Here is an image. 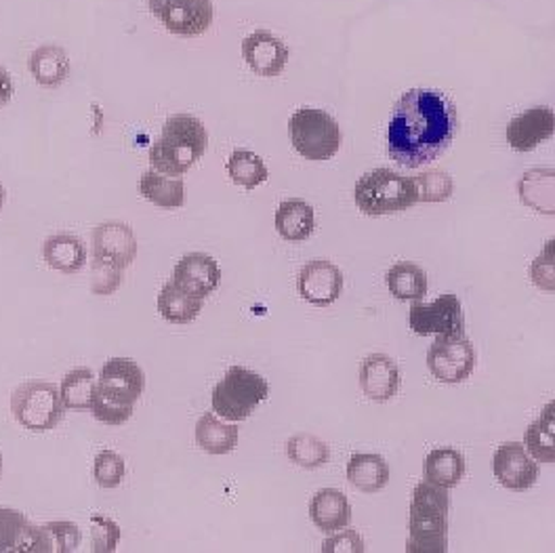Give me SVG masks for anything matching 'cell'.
Wrapping results in <instances>:
<instances>
[{"instance_id": "1", "label": "cell", "mask_w": 555, "mask_h": 553, "mask_svg": "<svg viewBox=\"0 0 555 553\" xmlns=\"http://www.w3.org/2000/svg\"><path fill=\"white\" fill-rule=\"evenodd\" d=\"M456 131L459 116L451 100L438 89L418 87L406 91L393 107L385 147L396 165L418 169L440 158Z\"/></svg>"}, {"instance_id": "2", "label": "cell", "mask_w": 555, "mask_h": 553, "mask_svg": "<svg viewBox=\"0 0 555 553\" xmlns=\"http://www.w3.org/2000/svg\"><path fill=\"white\" fill-rule=\"evenodd\" d=\"M207 145V129L196 116L175 114L165 123L160 139L150 147V165L158 173L181 177L203 158Z\"/></svg>"}, {"instance_id": "3", "label": "cell", "mask_w": 555, "mask_h": 553, "mask_svg": "<svg viewBox=\"0 0 555 553\" xmlns=\"http://www.w3.org/2000/svg\"><path fill=\"white\" fill-rule=\"evenodd\" d=\"M451 494L444 486H415L409 516V553H447L449 550Z\"/></svg>"}, {"instance_id": "4", "label": "cell", "mask_w": 555, "mask_h": 553, "mask_svg": "<svg viewBox=\"0 0 555 553\" xmlns=\"http://www.w3.org/2000/svg\"><path fill=\"white\" fill-rule=\"evenodd\" d=\"M353 201L364 215L382 217L415 207L418 192L413 179L389 169H375L358 179Z\"/></svg>"}, {"instance_id": "5", "label": "cell", "mask_w": 555, "mask_h": 553, "mask_svg": "<svg viewBox=\"0 0 555 553\" xmlns=\"http://www.w3.org/2000/svg\"><path fill=\"white\" fill-rule=\"evenodd\" d=\"M270 396V385L261 375L244 369L232 366L225 377L212 389V413L225 421L238 423L255 413V409L266 402Z\"/></svg>"}, {"instance_id": "6", "label": "cell", "mask_w": 555, "mask_h": 553, "mask_svg": "<svg viewBox=\"0 0 555 553\" xmlns=\"http://www.w3.org/2000/svg\"><path fill=\"white\" fill-rule=\"evenodd\" d=\"M288 133L293 147L306 158L313 163L331 160L344 143V133L337 125V120L315 107H301L291 116Z\"/></svg>"}, {"instance_id": "7", "label": "cell", "mask_w": 555, "mask_h": 553, "mask_svg": "<svg viewBox=\"0 0 555 553\" xmlns=\"http://www.w3.org/2000/svg\"><path fill=\"white\" fill-rule=\"evenodd\" d=\"M66 404L60 387L47 381L22 383L11 396V413L15 421L33 434H47L64 419Z\"/></svg>"}, {"instance_id": "8", "label": "cell", "mask_w": 555, "mask_h": 553, "mask_svg": "<svg viewBox=\"0 0 555 553\" xmlns=\"http://www.w3.org/2000/svg\"><path fill=\"white\" fill-rule=\"evenodd\" d=\"M154 17L175 36L194 38L205 35L212 20L215 7L210 0H147Z\"/></svg>"}, {"instance_id": "9", "label": "cell", "mask_w": 555, "mask_h": 553, "mask_svg": "<svg viewBox=\"0 0 555 553\" xmlns=\"http://www.w3.org/2000/svg\"><path fill=\"white\" fill-rule=\"evenodd\" d=\"M411 329L416 335L427 337H463L465 335V316L463 306L456 299V295H440L434 304H421L415 301L409 313Z\"/></svg>"}, {"instance_id": "10", "label": "cell", "mask_w": 555, "mask_h": 553, "mask_svg": "<svg viewBox=\"0 0 555 553\" xmlns=\"http://www.w3.org/2000/svg\"><path fill=\"white\" fill-rule=\"evenodd\" d=\"M478 356L469 339L463 337H436L427 351V369L442 383H463L476 369Z\"/></svg>"}, {"instance_id": "11", "label": "cell", "mask_w": 555, "mask_h": 553, "mask_svg": "<svg viewBox=\"0 0 555 553\" xmlns=\"http://www.w3.org/2000/svg\"><path fill=\"white\" fill-rule=\"evenodd\" d=\"M145 391V375L135 360H107L98 381V396L116 407H133Z\"/></svg>"}, {"instance_id": "12", "label": "cell", "mask_w": 555, "mask_h": 553, "mask_svg": "<svg viewBox=\"0 0 555 553\" xmlns=\"http://www.w3.org/2000/svg\"><path fill=\"white\" fill-rule=\"evenodd\" d=\"M297 291L301 299L312 306H333L344 293V272L326 259H313L301 268L297 278Z\"/></svg>"}, {"instance_id": "13", "label": "cell", "mask_w": 555, "mask_h": 553, "mask_svg": "<svg viewBox=\"0 0 555 553\" xmlns=\"http://www.w3.org/2000/svg\"><path fill=\"white\" fill-rule=\"evenodd\" d=\"M492 472L503 488L521 492L537 483L539 461L524 449L521 442H505L494 452Z\"/></svg>"}, {"instance_id": "14", "label": "cell", "mask_w": 555, "mask_h": 553, "mask_svg": "<svg viewBox=\"0 0 555 553\" xmlns=\"http://www.w3.org/2000/svg\"><path fill=\"white\" fill-rule=\"evenodd\" d=\"M93 257L116 270H127L138 257V239L127 223L107 221L93 232Z\"/></svg>"}, {"instance_id": "15", "label": "cell", "mask_w": 555, "mask_h": 553, "mask_svg": "<svg viewBox=\"0 0 555 553\" xmlns=\"http://www.w3.org/2000/svg\"><path fill=\"white\" fill-rule=\"evenodd\" d=\"M555 136V112L547 105H534L507 125V143L516 152H532Z\"/></svg>"}, {"instance_id": "16", "label": "cell", "mask_w": 555, "mask_h": 553, "mask_svg": "<svg viewBox=\"0 0 555 553\" xmlns=\"http://www.w3.org/2000/svg\"><path fill=\"white\" fill-rule=\"evenodd\" d=\"M173 282L192 297L207 299L221 284V268L207 253H190L175 266Z\"/></svg>"}, {"instance_id": "17", "label": "cell", "mask_w": 555, "mask_h": 553, "mask_svg": "<svg viewBox=\"0 0 555 553\" xmlns=\"http://www.w3.org/2000/svg\"><path fill=\"white\" fill-rule=\"evenodd\" d=\"M288 47L266 30H257L243 40V57L246 66L259 76H280L288 64Z\"/></svg>"}, {"instance_id": "18", "label": "cell", "mask_w": 555, "mask_h": 553, "mask_svg": "<svg viewBox=\"0 0 555 553\" xmlns=\"http://www.w3.org/2000/svg\"><path fill=\"white\" fill-rule=\"evenodd\" d=\"M360 387L369 400L389 402L400 387L398 364L383 353H373L364 358L360 366Z\"/></svg>"}, {"instance_id": "19", "label": "cell", "mask_w": 555, "mask_h": 553, "mask_svg": "<svg viewBox=\"0 0 555 553\" xmlns=\"http://www.w3.org/2000/svg\"><path fill=\"white\" fill-rule=\"evenodd\" d=\"M310 518L318 530L333 535L349 526L351 522V505L346 494L335 488H322L313 494L310 503Z\"/></svg>"}, {"instance_id": "20", "label": "cell", "mask_w": 555, "mask_h": 553, "mask_svg": "<svg viewBox=\"0 0 555 553\" xmlns=\"http://www.w3.org/2000/svg\"><path fill=\"white\" fill-rule=\"evenodd\" d=\"M518 196L524 207L555 217V169H532L521 175Z\"/></svg>"}, {"instance_id": "21", "label": "cell", "mask_w": 555, "mask_h": 553, "mask_svg": "<svg viewBox=\"0 0 555 553\" xmlns=\"http://www.w3.org/2000/svg\"><path fill=\"white\" fill-rule=\"evenodd\" d=\"M276 230L288 243L308 241L315 230V213L312 205L299 198L284 201L276 210Z\"/></svg>"}, {"instance_id": "22", "label": "cell", "mask_w": 555, "mask_h": 553, "mask_svg": "<svg viewBox=\"0 0 555 553\" xmlns=\"http://www.w3.org/2000/svg\"><path fill=\"white\" fill-rule=\"evenodd\" d=\"M42 257L49 268L62 274H76L87 263V246L72 234H55L42 246Z\"/></svg>"}, {"instance_id": "23", "label": "cell", "mask_w": 555, "mask_h": 553, "mask_svg": "<svg viewBox=\"0 0 555 553\" xmlns=\"http://www.w3.org/2000/svg\"><path fill=\"white\" fill-rule=\"evenodd\" d=\"M238 425L223 423L215 413H205L196 423V442L208 454H230L238 447Z\"/></svg>"}, {"instance_id": "24", "label": "cell", "mask_w": 555, "mask_h": 553, "mask_svg": "<svg viewBox=\"0 0 555 553\" xmlns=\"http://www.w3.org/2000/svg\"><path fill=\"white\" fill-rule=\"evenodd\" d=\"M139 194L160 208H181L185 203V185L181 177L145 171L139 179Z\"/></svg>"}, {"instance_id": "25", "label": "cell", "mask_w": 555, "mask_h": 553, "mask_svg": "<svg viewBox=\"0 0 555 553\" xmlns=\"http://www.w3.org/2000/svg\"><path fill=\"white\" fill-rule=\"evenodd\" d=\"M28 68L33 72L40 87H60L69 76V60L66 51L55 44L38 47L28 60Z\"/></svg>"}, {"instance_id": "26", "label": "cell", "mask_w": 555, "mask_h": 553, "mask_svg": "<svg viewBox=\"0 0 555 553\" xmlns=\"http://www.w3.org/2000/svg\"><path fill=\"white\" fill-rule=\"evenodd\" d=\"M347 480L362 492H379L389 483V467L379 454L358 452L347 463Z\"/></svg>"}, {"instance_id": "27", "label": "cell", "mask_w": 555, "mask_h": 553, "mask_svg": "<svg viewBox=\"0 0 555 553\" xmlns=\"http://www.w3.org/2000/svg\"><path fill=\"white\" fill-rule=\"evenodd\" d=\"M158 311L171 324H190L201 316L203 299L192 297L171 280L163 286L158 295Z\"/></svg>"}, {"instance_id": "28", "label": "cell", "mask_w": 555, "mask_h": 553, "mask_svg": "<svg viewBox=\"0 0 555 553\" xmlns=\"http://www.w3.org/2000/svg\"><path fill=\"white\" fill-rule=\"evenodd\" d=\"M526 450L539 463H555V400L526 429Z\"/></svg>"}, {"instance_id": "29", "label": "cell", "mask_w": 555, "mask_h": 553, "mask_svg": "<svg viewBox=\"0 0 555 553\" xmlns=\"http://www.w3.org/2000/svg\"><path fill=\"white\" fill-rule=\"evenodd\" d=\"M389 293L400 301H421L427 295V274L409 261L396 263L385 274Z\"/></svg>"}, {"instance_id": "30", "label": "cell", "mask_w": 555, "mask_h": 553, "mask_svg": "<svg viewBox=\"0 0 555 553\" xmlns=\"http://www.w3.org/2000/svg\"><path fill=\"white\" fill-rule=\"evenodd\" d=\"M465 476V456L454 449H436L427 454L425 480L431 485L452 488Z\"/></svg>"}, {"instance_id": "31", "label": "cell", "mask_w": 555, "mask_h": 553, "mask_svg": "<svg viewBox=\"0 0 555 553\" xmlns=\"http://www.w3.org/2000/svg\"><path fill=\"white\" fill-rule=\"evenodd\" d=\"M62 400L69 411H91L98 396V380L91 369H74L62 381Z\"/></svg>"}, {"instance_id": "32", "label": "cell", "mask_w": 555, "mask_h": 553, "mask_svg": "<svg viewBox=\"0 0 555 553\" xmlns=\"http://www.w3.org/2000/svg\"><path fill=\"white\" fill-rule=\"evenodd\" d=\"M228 175L232 177V181L246 190H255L257 185L266 183L270 171L263 163L261 156H257L255 152L248 150H234L232 156L228 158Z\"/></svg>"}, {"instance_id": "33", "label": "cell", "mask_w": 555, "mask_h": 553, "mask_svg": "<svg viewBox=\"0 0 555 553\" xmlns=\"http://www.w3.org/2000/svg\"><path fill=\"white\" fill-rule=\"evenodd\" d=\"M286 456L304 470H318L328 463L331 450L312 434H297L286 442Z\"/></svg>"}, {"instance_id": "34", "label": "cell", "mask_w": 555, "mask_h": 553, "mask_svg": "<svg viewBox=\"0 0 555 553\" xmlns=\"http://www.w3.org/2000/svg\"><path fill=\"white\" fill-rule=\"evenodd\" d=\"M416 192H418V203H447L452 196V177L447 171H425L416 175Z\"/></svg>"}, {"instance_id": "35", "label": "cell", "mask_w": 555, "mask_h": 553, "mask_svg": "<svg viewBox=\"0 0 555 553\" xmlns=\"http://www.w3.org/2000/svg\"><path fill=\"white\" fill-rule=\"evenodd\" d=\"M28 518L11 507H0V553L17 552V545L28 528Z\"/></svg>"}, {"instance_id": "36", "label": "cell", "mask_w": 555, "mask_h": 553, "mask_svg": "<svg viewBox=\"0 0 555 553\" xmlns=\"http://www.w3.org/2000/svg\"><path fill=\"white\" fill-rule=\"evenodd\" d=\"M125 472H127V465H125V459L118 452L102 450L95 456L93 478H95L98 486H102V488H116V486H120L122 478H125Z\"/></svg>"}, {"instance_id": "37", "label": "cell", "mask_w": 555, "mask_h": 553, "mask_svg": "<svg viewBox=\"0 0 555 553\" xmlns=\"http://www.w3.org/2000/svg\"><path fill=\"white\" fill-rule=\"evenodd\" d=\"M530 280L537 288L555 293V239L547 241L541 255L530 263Z\"/></svg>"}, {"instance_id": "38", "label": "cell", "mask_w": 555, "mask_h": 553, "mask_svg": "<svg viewBox=\"0 0 555 553\" xmlns=\"http://www.w3.org/2000/svg\"><path fill=\"white\" fill-rule=\"evenodd\" d=\"M91 526H93V539H91V552L93 553H114L118 550L122 530L114 519L105 516H91Z\"/></svg>"}, {"instance_id": "39", "label": "cell", "mask_w": 555, "mask_h": 553, "mask_svg": "<svg viewBox=\"0 0 555 553\" xmlns=\"http://www.w3.org/2000/svg\"><path fill=\"white\" fill-rule=\"evenodd\" d=\"M51 543H53V553H72L80 548L82 535L80 528L74 522H49L44 524Z\"/></svg>"}, {"instance_id": "40", "label": "cell", "mask_w": 555, "mask_h": 553, "mask_svg": "<svg viewBox=\"0 0 555 553\" xmlns=\"http://www.w3.org/2000/svg\"><path fill=\"white\" fill-rule=\"evenodd\" d=\"M91 288L95 295H112L120 284H122V270H116L112 266H107L104 261L95 259L93 257V263H91Z\"/></svg>"}, {"instance_id": "41", "label": "cell", "mask_w": 555, "mask_h": 553, "mask_svg": "<svg viewBox=\"0 0 555 553\" xmlns=\"http://www.w3.org/2000/svg\"><path fill=\"white\" fill-rule=\"evenodd\" d=\"M93 416L98 421H102L105 425H122L127 423L131 416H133V407H116V404H109L105 402L104 398L95 396V402H93V409H91Z\"/></svg>"}, {"instance_id": "42", "label": "cell", "mask_w": 555, "mask_h": 553, "mask_svg": "<svg viewBox=\"0 0 555 553\" xmlns=\"http://www.w3.org/2000/svg\"><path fill=\"white\" fill-rule=\"evenodd\" d=\"M324 553H362L364 552V541L356 530H344L337 537H331L322 545Z\"/></svg>"}, {"instance_id": "43", "label": "cell", "mask_w": 555, "mask_h": 553, "mask_svg": "<svg viewBox=\"0 0 555 553\" xmlns=\"http://www.w3.org/2000/svg\"><path fill=\"white\" fill-rule=\"evenodd\" d=\"M13 93H15V87H13V78L7 69L0 66V107L9 104L13 100Z\"/></svg>"}, {"instance_id": "44", "label": "cell", "mask_w": 555, "mask_h": 553, "mask_svg": "<svg viewBox=\"0 0 555 553\" xmlns=\"http://www.w3.org/2000/svg\"><path fill=\"white\" fill-rule=\"evenodd\" d=\"M4 201H7V192H4V188H2V183H0V210L4 207Z\"/></svg>"}, {"instance_id": "45", "label": "cell", "mask_w": 555, "mask_h": 553, "mask_svg": "<svg viewBox=\"0 0 555 553\" xmlns=\"http://www.w3.org/2000/svg\"><path fill=\"white\" fill-rule=\"evenodd\" d=\"M0 476H2V452H0Z\"/></svg>"}]
</instances>
